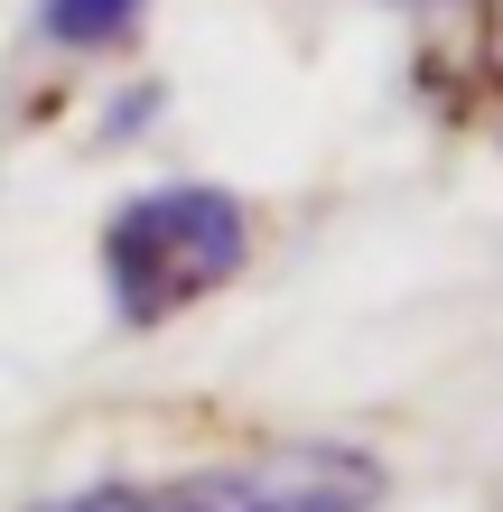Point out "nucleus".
Returning <instances> with one entry per match:
<instances>
[{"label":"nucleus","mask_w":503,"mask_h":512,"mask_svg":"<svg viewBox=\"0 0 503 512\" xmlns=\"http://www.w3.org/2000/svg\"><path fill=\"white\" fill-rule=\"evenodd\" d=\"M140 19H150V0H38V38L66 47V56H103V47H131Z\"/></svg>","instance_id":"obj_3"},{"label":"nucleus","mask_w":503,"mask_h":512,"mask_svg":"<svg viewBox=\"0 0 503 512\" xmlns=\"http://www.w3.org/2000/svg\"><path fill=\"white\" fill-rule=\"evenodd\" d=\"M382 494H392L382 457L336 438H289V447L168 475V485H150V512H373Z\"/></svg>","instance_id":"obj_2"},{"label":"nucleus","mask_w":503,"mask_h":512,"mask_svg":"<svg viewBox=\"0 0 503 512\" xmlns=\"http://www.w3.org/2000/svg\"><path fill=\"white\" fill-rule=\"evenodd\" d=\"M38 512H150V485L140 475H94V485H75V494H56Z\"/></svg>","instance_id":"obj_4"},{"label":"nucleus","mask_w":503,"mask_h":512,"mask_svg":"<svg viewBox=\"0 0 503 512\" xmlns=\"http://www.w3.org/2000/svg\"><path fill=\"white\" fill-rule=\"evenodd\" d=\"M243 261H252V205L233 187H205V177L140 187L103 224V298L131 336L205 308L224 280H243Z\"/></svg>","instance_id":"obj_1"}]
</instances>
